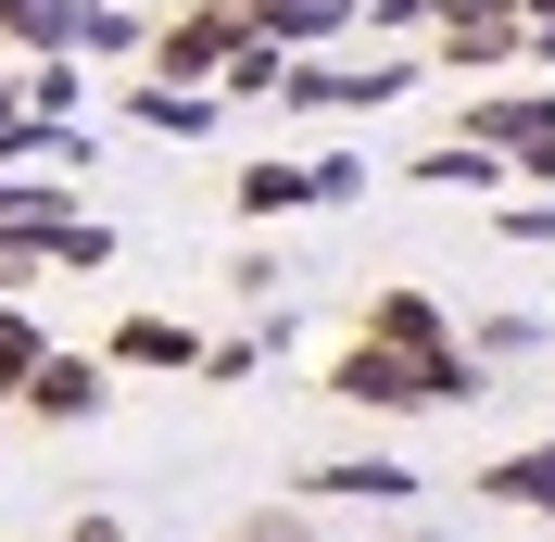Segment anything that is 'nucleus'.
I'll return each mask as SVG.
<instances>
[{"mask_svg": "<svg viewBox=\"0 0 555 542\" xmlns=\"http://www.w3.org/2000/svg\"><path fill=\"white\" fill-rule=\"evenodd\" d=\"M530 26H555V0H530Z\"/></svg>", "mask_w": 555, "mask_h": 542, "instance_id": "nucleus-11", "label": "nucleus"}, {"mask_svg": "<svg viewBox=\"0 0 555 542\" xmlns=\"http://www.w3.org/2000/svg\"><path fill=\"white\" fill-rule=\"evenodd\" d=\"M480 492H492V505H543V517H555V441H530V454H505V467H492Z\"/></svg>", "mask_w": 555, "mask_h": 542, "instance_id": "nucleus-5", "label": "nucleus"}, {"mask_svg": "<svg viewBox=\"0 0 555 542\" xmlns=\"http://www.w3.org/2000/svg\"><path fill=\"white\" fill-rule=\"evenodd\" d=\"M379 13H391V26H416V13H442V0H379Z\"/></svg>", "mask_w": 555, "mask_h": 542, "instance_id": "nucleus-10", "label": "nucleus"}, {"mask_svg": "<svg viewBox=\"0 0 555 542\" xmlns=\"http://www.w3.org/2000/svg\"><path fill=\"white\" fill-rule=\"evenodd\" d=\"M328 391H353V404H442V378L416 366V353H391L379 328H366V340L341 353V378H328Z\"/></svg>", "mask_w": 555, "mask_h": 542, "instance_id": "nucleus-1", "label": "nucleus"}, {"mask_svg": "<svg viewBox=\"0 0 555 542\" xmlns=\"http://www.w3.org/2000/svg\"><path fill=\"white\" fill-rule=\"evenodd\" d=\"M114 353H127V366H190V328H165V315H127V328H114Z\"/></svg>", "mask_w": 555, "mask_h": 542, "instance_id": "nucleus-6", "label": "nucleus"}, {"mask_svg": "<svg viewBox=\"0 0 555 542\" xmlns=\"http://www.w3.org/2000/svg\"><path fill=\"white\" fill-rule=\"evenodd\" d=\"M379 340H391V353H416V366L442 378V404H454V391H480V378H467V353H454V328L416 304V291H391V304H379Z\"/></svg>", "mask_w": 555, "mask_h": 542, "instance_id": "nucleus-2", "label": "nucleus"}, {"mask_svg": "<svg viewBox=\"0 0 555 542\" xmlns=\"http://www.w3.org/2000/svg\"><path fill=\"white\" fill-rule=\"evenodd\" d=\"M0 26L26 38L38 64H64V51H89V38H114V13H102V0H0Z\"/></svg>", "mask_w": 555, "mask_h": 542, "instance_id": "nucleus-3", "label": "nucleus"}, {"mask_svg": "<svg viewBox=\"0 0 555 542\" xmlns=\"http://www.w3.org/2000/svg\"><path fill=\"white\" fill-rule=\"evenodd\" d=\"M241 542H328V530H315L304 505H253V517H241Z\"/></svg>", "mask_w": 555, "mask_h": 542, "instance_id": "nucleus-9", "label": "nucleus"}, {"mask_svg": "<svg viewBox=\"0 0 555 542\" xmlns=\"http://www.w3.org/2000/svg\"><path fill=\"white\" fill-rule=\"evenodd\" d=\"M26 404H38V416H102V366H76V353H51V366L26 378Z\"/></svg>", "mask_w": 555, "mask_h": 542, "instance_id": "nucleus-4", "label": "nucleus"}, {"mask_svg": "<svg viewBox=\"0 0 555 542\" xmlns=\"http://www.w3.org/2000/svg\"><path fill=\"white\" fill-rule=\"evenodd\" d=\"M353 0H266V38H328Z\"/></svg>", "mask_w": 555, "mask_h": 542, "instance_id": "nucleus-8", "label": "nucleus"}, {"mask_svg": "<svg viewBox=\"0 0 555 542\" xmlns=\"http://www.w3.org/2000/svg\"><path fill=\"white\" fill-rule=\"evenodd\" d=\"M38 366H51V353H38V328H26L13 304H0V404H13V391H26Z\"/></svg>", "mask_w": 555, "mask_h": 542, "instance_id": "nucleus-7", "label": "nucleus"}]
</instances>
